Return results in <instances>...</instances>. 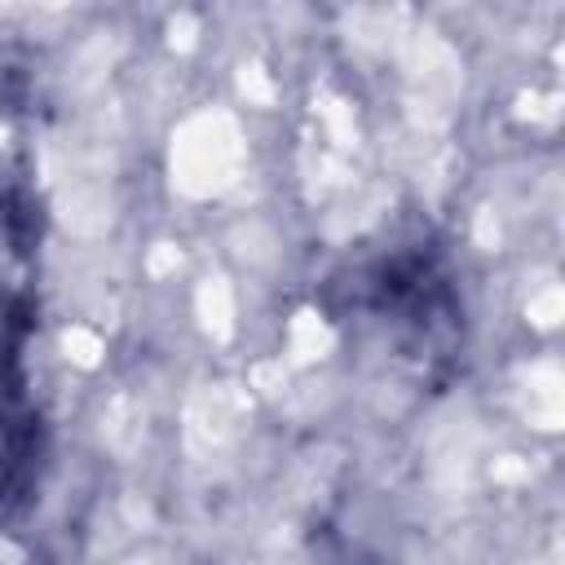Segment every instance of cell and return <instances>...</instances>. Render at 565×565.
I'll return each instance as SVG.
<instances>
[{
	"label": "cell",
	"instance_id": "obj_1",
	"mask_svg": "<svg viewBox=\"0 0 565 565\" xmlns=\"http://www.w3.org/2000/svg\"><path fill=\"white\" fill-rule=\"evenodd\" d=\"M327 322L353 327L424 388H446L468 353V300L450 238L402 212L349 247L318 287Z\"/></svg>",
	"mask_w": 565,
	"mask_h": 565
},
{
	"label": "cell",
	"instance_id": "obj_2",
	"mask_svg": "<svg viewBox=\"0 0 565 565\" xmlns=\"http://www.w3.org/2000/svg\"><path fill=\"white\" fill-rule=\"evenodd\" d=\"M53 463V428L31 375L0 380V534H13L40 503Z\"/></svg>",
	"mask_w": 565,
	"mask_h": 565
},
{
	"label": "cell",
	"instance_id": "obj_3",
	"mask_svg": "<svg viewBox=\"0 0 565 565\" xmlns=\"http://www.w3.org/2000/svg\"><path fill=\"white\" fill-rule=\"evenodd\" d=\"M40 327V291L31 269L0 260V380L26 375V349Z\"/></svg>",
	"mask_w": 565,
	"mask_h": 565
},
{
	"label": "cell",
	"instance_id": "obj_4",
	"mask_svg": "<svg viewBox=\"0 0 565 565\" xmlns=\"http://www.w3.org/2000/svg\"><path fill=\"white\" fill-rule=\"evenodd\" d=\"M22 565H53V561H49L44 552H35V547H26V552H22Z\"/></svg>",
	"mask_w": 565,
	"mask_h": 565
}]
</instances>
